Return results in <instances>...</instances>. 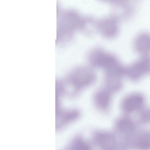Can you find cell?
Segmentation results:
<instances>
[{"label":"cell","mask_w":150,"mask_h":150,"mask_svg":"<svg viewBox=\"0 0 150 150\" xmlns=\"http://www.w3.org/2000/svg\"><path fill=\"white\" fill-rule=\"evenodd\" d=\"M95 77L94 73L91 70L78 69L69 75L67 85L71 88L72 92L76 93L92 83L95 80Z\"/></svg>","instance_id":"6da1fadb"},{"label":"cell","mask_w":150,"mask_h":150,"mask_svg":"<svg viewBox=\"0 0 150 150\" xmlns=\"http://www.w3.org/2000/svg\"><path fill=\"white\" fill-rule=\"evenodd\" d=\"M127 146L137 150H150V133L136 132L128 139Z\"/></svg>","instance_id":"7a4b0ae2"},{"label":"cell","mask_w":150,"mask_h":150,"mask_svg":"<svg viewBox=\"0 0 150 150\" xmlns=\"http://www.w3.org/2000/svg\"><path fill=\"white\" fill-rule=\"evenodd\" d=\"M150 71V59L145 58L136 63L127 71L132 78L137 79L143 74Z\"/></svg>","instance_id":"3957f363"},{"label":"cell","mask_w":150,"mask_h":150,"mask_svg":"<svg viewBox=\"0 0 150 150\" xmlns=\"http://www.w3.org/2000/svg\"><path fill=\"white\" fill-rule=\"evenodd\" d=\"M144 102L143 97L138 94H134L126 97L123 101L122 107L124 111L131 112L139 108Z\"/></svg>","instance_id":"277c9868"},{"label":"cell","mask_w":150,"mask_h":150,"mask_svg":"<svg viewBox=\"0 0 150 150\" xmlns=\"http://www.w3.org/2000/svg\"><path fill=\"white\" fill-rule=\"evenodd\" d=\"M111 92L107 89L100 90L95 94L96 104L100 109L105 110L109 106L111 100Z\"/></svg>","instance_id":"5b68a950"},{"label":"cell","mask_w":150,"mask_h":150,"mask_svg":"<svg viewBox=\"0 0 150 150\" xmlns=\"http://www.w3.org/2000/svg\"><path fill=\"white\" fill-rule=\"evenodd\" d=\"M117 124L119 128L126 134L127 137L135 131L134 123L128 118H123L120 119Z\"/></svg>","instance_id":"8992f818"},{"label":"cell","mask_w":150,"mask_h":150,"mask_svg":"<svg viewBox=\"0 0 150 150\" xmlns=\"http://www.w3.org/2000/svg\"><path fill=\"white\" fill-rule=\"evenodd\" d=\"M137 49L140 51L145 52L150 48V37L144 34L138 38L136 43Z\"/></svg>","instance_id":"52a82bcc"},{"label":"cell","mask_w":150,"mask_h":150,"mask_svg":"<svg viewBox=\"0 0 150 150\" xmlns=\"http://www.w3.org/2000/svg\"><path fill=\"white\" fill-rule=\"evenodd\" d=\"M141 118L144 122H150V110H147L143 112L141 115Z\"/></svg>","instance_id":"ba28073f"},{"label":"cell","mask_w":150,"mask_h":150,"mask_svg":"<svg viewBox=\"0 0 150 150\" xmlns=\"http://www.w3.org/2000/svg\"><path fill=\"white\" fill-rule=\"evenodd\" d=\"M87 146L82 142H79L74 146V150H87Z\"/></svg>","instance_id":"9c48e42d"},{"label":"cell","mask_w":150,"mask_h":150,"mask_svg":"<svg viewBox=\"0 0 150 150\" xmlns=\"http://www.w3.org/2000/svg\"><path fill=\"white\" fill-rule=\"evenodd\" d=\"M126 144H127V143H126Z\"/></svg>","instance_id":"30bf717a"}]
</instances>
